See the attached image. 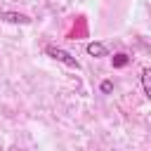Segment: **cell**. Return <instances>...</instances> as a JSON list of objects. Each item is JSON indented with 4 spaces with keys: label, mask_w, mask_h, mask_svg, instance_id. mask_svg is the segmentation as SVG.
Segmentation results:
<instances>
[{
    "label": "cell",
    "mask_w": 151,
    "mask_h": 151,
    "mask_svg": "<svg viewBox=\"0 0 151 151\" xmlns=\"http://www.w3.org/2000/svg\"><path fill=\"white\" fill-rule=\"evenodd\" d=\"M85 52H87L90 57H94V59L109 57V50H106V45H104V42H99V40H92V42H87V45H85Z\"/></svg>",
    "instance_id": "2"
},
{
    "label": "cell",
    "mask_w": 151,
    "mask_h": 151,
    "mask_svg": "<svg viewBox=\"0 0 151 151\" xmlns=\"http://www.w3.org/2000/svg\"><path fill=\"white\" fill-rule=\"evenodd\" d=\"M45 54H47V57H52L54 61H61V64H64V66H68V68H76V71H80V61H78L73 54H68L64 47L47 45V47H45Z\"/></svg>",
    "instance_id": "1"
},
{
    "label": "cell",
    "mask_w": 151,
    "mask_h": 151,
    "mask_svg": "<svg viewBox=\"0 0 151 151\" xmlns=\"http://www.w3.org/2000/svg\"><path fill=\"white\" fill-rule=\"evenodd\" d=\"M0 19L12 21V24H28V21H31L26 14H17V12H0Z\"/></svg>",
    "instance_id": "3"
},
{
    "label": "cell",
    "mask_w": 151,
    "mask_h": 151,
    "mask_svg": "<svg viewBox=\"0 0 151 151\" xmlns=\"http://www.w3.org/2000/svg\"><path fill=\"white\" fill-rule=\"evenodd\" d=\"M111 90H113V83L111 80H104L101 83V92H111Z\"/></svg>",
    "instance_id": "6"
},
{
    "label": "cell",
    "mask_w": 151,
    "mask_h": 151,
    "mask_svg": "<svg viewBox=\"0 0 151 151\" xmlns=\"http://www.w3.org/2000/svg\"><path fill=\"white\" fill-rule=\"evenodd\" d=\"M142 90H144L146 99L151 101V68H149V66L142 68Z\"/></svg>",
    "instance_id": "4"
},
{
    "label": "cell",
    "mask_w": 151,
    "mask_h": 151,
    "mask_svg": "<svg viewBox=\"0 0 151 151\" xmlns=\"http://www.w3.org/2000/svg\"><path fill=\"white\" fill-rule=\"evenodd\" d=\"M125 64H127V57H125V54H116L113 66H125Z\"/></svg>",
    "instance_id": "5"
}]
</instances>
